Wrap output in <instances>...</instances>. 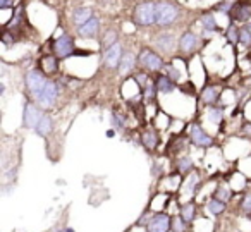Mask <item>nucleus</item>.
Segmentation results:
<instances>
[{"instance_id":"nucleus-1","label":"nucleus","mask_w":251,"mask_h":232,"mask_svg":"<svg viewBox=\"0 0 251 232\" xmlns=\"http://www.w3.org/2000/svg\"><path fill=\"white\" fill-rule=\"evenodd\" d=\"M133 21L138 26H143V28L155 25L157 23V4H153V2H143V4H140L134 9Z\"/></svg>"},{"instance_id":"nucleus-2","label":"nucleus","mask_w":251,"mask_h":232,"mask_svg":"<svg viewBox=\"0 0 251 232\" xmlns=\"http://www.w3.org/2000/svg\"><path fill=\"white\" fill-rule=\"evenodd\" d=\"M45 115V112L42 110L38 103L35 102H25V108H23V126L28 129H36L38 122L42 121V117Z\"/></svg>"},{"instance_id":"nucleus-3","label":"nucleus","mask_w":251,"mask_h":232,"mask_svg":"<svg viewBox=\"0 0 251 232\" xmlns=\"http://www.w3.org/2000/svg\"><path fill=\"white\" fill-rule=\"evenodd\" d=\"M76 52V42L71 35H62L53 42V55L59 57V60L69 59Z\"/></svg>"},{"instance_id":"nucleus-4","label":"nucleus","mask_w":251,"mask_h":232,"mask_svg":"<svg viewBox=\"0 0 251 232\" xmlns=\"http://www.w3.org/2000/svg\"><path fill=\"white\" fill-rule=\"evenodd\" d=\"M25 83H26L28 91L31 93V97L35 98L43 91V88L47 86L49 79H47V74H43L42 71L33 69V71H28V74H26V77H25Z\"/></svg>"},{"instance_id":"nucleus-5","label":"nucleus","mask_w":251,"mask_h":232,"mask_svg":"<svg viewBox=\"0 0 251 232\" xmlns=\"http://www.w3.org/2000/svg\"><path fill=\"white\" fill-rule=\"evenodd\" d=\"M188 136H189V141L195 146H198V148H210V146H213V138L198 124V122L189 124Z\"/></svg>"},{"instance_id":"nucleus-6","label":"nucleus","mask_w":251,"mask_h":232,"mask_svg":"<svg viewBox=\"0 0 251 232\" xmlns=\"http://www.w3.org/2000/svg\"><path fill=\"white\" fill-rule=\"evenodd\" d=\"M57 98H59V84L55 83V81H50L47 83V86L43 88V91L38 95V97H35L33 100H35V103H38L42 108H50L55 105Z\"/></svg>"},{"instance_id":"nucleus-7","label":"nucleus","mask_w":251,"mask_h":232,"mask_svg":"<svg viewBox=\"0 0 251 232\" xmlns=\"http://www.w3.org/2000/svg\"><path fill=\"white\" fill-rule=\"evenodd\" d=\"M138 62H140L147 71H150V73H158V71H162L165 67L162 57H158L157 53L151 52L150 49L141 50L140 55H138Z\"/></svg>"},{"instance_id":"nucleus-8","label":"nucleus","mask_w":251,"mask_h":232,"mask_svg":"<svg viewBox=\"0 0 251 232\" xmlns=\"http://www.w3.org/2000/svg\"><path fill=\"white\" fill-rule=\"evenodd\" d=\"M177 19V9L171 2H158L157 4V25L165 28Z\"/></svg>"},{"instance_id":"nucleus-9","label":"nucleus","mask_w":251,"mask_h":232,"mask_svg":"<svg viewBox=\"0 0 251 232\" xmlns=\"http://www.w3.org/2000/svg\"><path fill=\"white\" fill-rule=\"evenodd\" d=\"M171 222H172V217L165 210L155 211V213L151 215L150 222H148L147 229H148V232H171Z\"/></svg>"},{"instance_id":"nucleus-10","label":"nucleus","mask_w":251,"mask_h":232,"mask_svg":"<svg viewBox=\"0 0 251 232\" xmlns=\"http://www.w3.org/2000/svg\"><path fill=\"white\" fill-rule=\"evenodd\" d=\"M122 55H124V50H122L121 43L112 45L110 49H107L103 52L105 67H108V69H115V67H119V64H121V60H122Z\"/></svg>"},{"instance_id":"nucleus-11","label":"nucleus","mask_w":251,"mask_h":232,"mask_svg":"<svg viewBox=\"0 0 251 232\" xmlns=\"http://www.w3.org/2000/svg\"><path fill=\"white\" fill-rule=\"evenodd\" d=\"M230 12H232L234 21L237 23H248L251 19V5L248 2H237L236 5H232Z\"/></svg>"},{"instance_id":"nucleus-12","label":"nucleus","mask_w":251,"mask_h":232,"mask_svg":"<svg viewBox=\"0 0 251 232\" xmlns=\"http://www.w3.org/2000/svg\"><path fill=\"white\" fill-rule=\"evenodd\" d=\"M134 67H136V55H134L133 52H124L121 64H119V67H117L119 74H121L122 77H126L127 74L133 73Z\"/></svg>"},{"instance_id":"nucleus-13","label":"nucleus","mask_w":251,"mask_h":232,"mask_svg":"<svg viewBox=\"0 0 251 232\" xmlns=\"http://www.w3.org/2000/svg\"><path fill=\"white\" fill-rule=\"evenodd\" d=\"M155 47H157L160 52L169 53L174 50L176 47V38L172 33H160V35L155 38Z\"/></svg>"},{"instance_id":"nucleus-14","label":"nucleus","mask_w":251,"mask_h":232,"mask_svg":"<svg viewBox=\"0 0 251 232\" xmlns=\"http://www.w3.org/2000/svg\"><path fill=\"white\" fill-rule=\"evenodd\" d=\"M201 102L205 105H215L220 98V86L215 84H205V88L201 90Z\"/></svg>"},{"instance_id":"nucleus-15","label":"nucleus","mask_w":251,"mask_h":232,"mask_svg":"<svg viewBox=\"0 0 251 232\" xmlns=\"http://www.w3.org/2000/svg\"><path fill=\"white\" fill-rule=\"evenodd\" d=\"M141 145L147 150H150V152L157 150L158 145H160V136H158V132L155 131V129H147V131L141 134Z\"/></svg>"},{"instance_id":"nucleus-16","label":"nucleus","mask_w":251,"mask_h":232,"mask_svg":"<svg viewBox=\"0 0 251 232\" xmlns=\"http://www.w3.org/2000/svg\"><path fill=\"white\" fill-rule=\"evenodd\" d=\"M196 47H198V36L193 31L182 33L181 38H179V49L182 52H193V50H196Z\"/></svg>"},{"instance_id":"nucleus-17","label":"nucleus","mask_w":251,"mask_h":232,"mask_svg":"<svg viewBox=\"0 0 251 232\" xmlns=\"http://www.w3.org/2000/svg\"><path fill=\"white\" fill-rule=\"evenodd\" d=\"M179 215H181L189 225H193V222L198 217V205H196L195 201H188V203H184L179 208Z\"/></svg>"},{"instance_id":"nucleus-18","label":"nucleus","mask_w":251,"mask_h":232,"mask_svg":"<svg viewBox=\"0 0 251 232\" xmlns=\"http://www.w3.org/2000/svg\"><path fill=\"white\" fill-rule=\"evenodd\" d=\"M100 31V19L91 18L88 23H84L81 28H77V33L84 38H91V36H97V33Z\"/></svg>"},{"instance_id":"nucleus-19","label":"nucleus","mask_w":251,"mask_h":232,"mask_svg":"<svg viewBox=\"0 0 251 232\" xmlns=\"http://www.w3.org/2000/svg\"><path fill=\"white\" fill-rule=\"evenodd\" d=\"M40 66H42L43 74H53L59 69V57L57 55H45L40 60Z\"/></svg>"},{"instance_id":"nucleus-20","label":"nucleus","mask_w":251,"mask_h":232,"mask_svg":"<svg viewBox=\"0 0 251 232\" xmlns=\"http://www.w3.org/2000/svg\"><path fill=\"white\" fill-rule=\"evenodd\" d=\"M155 86H157L158 93H162V95H169V93H172V91L176 90V83L169 76H164V74L157 77V81H155Z\"/></svg>"},{"instance_id":"nucleus-21","label":"nucleus","mask_w":251,"mask_h":232,"mask_svg":"<svg viewBox=\"0 0 251 232\" xmlns=\"http://www.w3.org/2000/svg\"><path fill=\"white\" fill-rule=\"evenodd\" d=\"M91 18H93V12H91V9H88V7H77L73 14V19L77 25V28H81V26H83L84 23L90 21Z\"/></svg>"},{"instance_id":"nucleus-22","label":"nucleus","mask_w":251,"mask_h":232,"mask_svg":"<svg viewBox=\"0 0 251 232\" xmlns=\"http://www.w3.org/2000/svg\"><path fill=\"white\" fill-rule=\"evenodd\" d=\"M177 165H176V169H177L179 174H182V176H186V174H189L191 170H195V162H193L191 156L184 155V156H179L177 158Z\"/></svg>"},{"instance_id":"nucleus-23","label":"nucleus","mask_w":251,"mask_h":232,"mask_svg":"<svg viewBox=\"0 0 251 232\" xmlns=\"http://www.w3.org/2000/svg\"><path fill=\"white\" fill-rule=\"evenodd\" d=\"M206 208H208V211L212 215H215V217H219V215H222V213H226V210H227V203L226 201H220V200H217V198H210L208 200V203H206Z\"/></svg>"},{"instance_id":"nucleus-24","label":"nucleus","mask_w":251,"mask_h":232,"mask_svg":"<svg viewBox=\"0 0 251 232\" xmlns=\"http://www.w3.org/2000/svg\"><path fill=\"white\" fill-rule=\"evenodd\" d=\"M52 129H53L52 117H50L49 114H45V115L42 117V121L38 122V126H36L35 132H36L38 136H47V134H50V132H52Z\"/></svg>"},{"instance_id":"nucleus-25","label":"nucleus","mask_w":251,"mask_h":232,"mask_svg":"<svg viewBox=\"0 0 251 232\" xmlns=\"http://www.w3.org/2000/svg\"><path fill=\"white\" fill-rule=\"evenodd\" d=\"M191 225L181 217V215H172V222H171V232H188V229Z\"/></svg>"},{"instance_id":"nucleus-26","label":"nucleus","mask_w":251,"mask_h":232,"mask_svg":"<svg viewBox=\"0 0 251 232\" xmlns=\"http://www.w3.org/2000/svg\"><path fill=\"white\" fill-rule=\"evenodd\" d=\"M201 25H203V28H205L206 33H213V31L219 29V25H217V21H215V18H213L212 12H205V14L201 16Z\"/></svg>"},{"instance_id":"nucleus-27","label":"nucleus","mask_w":251,"mask_h":232,"mask_svg":"<svg viewBox=\"0 0 251 232\" xmlns=\"http://www.w3.org/2000/svg\"><path fill=\"white\" fill-rule=\"evenodd\" d=\"M206 115H208V119L213 122V124H222L224 122V112L220 107H210Z\"/></svg>"},{"instance_id":"nucleus-28","label":"nucleus","mask_w":251,"mask_h":232,"mask_svg":"<svg viewBox=\"0 0 251 232\" xmlns=\"http://www.w3.org/2000/svg\"><path fill=\"white\" fill-rule=\"evenodd\" d=\"M115 43H119L117 42V31H115V29H108V31L105 33L103 40H101V45H103V49L107 50V49H110L112 45H115Z\"/></svg>"},{"instance_id":"nucleus-29","label":"nucleus","mask_w":251,"mask_h":232,"mask_svg":"<svg viewBox=\"0 0 251 232\" xmlns=\"http://www.w3.org/2000/svg\"><path fill=\"white\" fill-rule=\"evenodd\" d=\"M230 196H232V193L226 186H217V189L213 191V198H217L220 201H226V203L230 200Z\"/></svg>"},{"instance_id":"nucleus-30","label":"nucleus","mask_w":251,"mask_h":232,"mask_svg":"<svg viewBox=\"0 0 251 232\" xmlns=\"http://www.w3.org/2000/svg\"><path fill=\"white\" fill-rule=\"evenodd\" d=\"M112 126H114V129H119V131H124V129H126L124 115H121L117 110L112 112Z\"/></svg>"},{"instance_id":"nucleus-31","label":"nucleus","mask_w":251,"mask_h":232,"mask_svg":"<svg viewBox=\"0 0 251 232\" xmlns=\"http://www.w3.org/2000/svg\"><path fill=\"white\" fill-rule=\"evenodd\" d=\"M239 42L244 43V45H250L251 43V25H248L244 28H241V33H239Z\"/></svg>"},{"instance_id":"nucleus-32","label":"nucleus","mask_w":251,"mask_h":232,"mask_svg":"<svg viewBox=\"0 0 251 232\" xmlns=\"http://www.w3.org/2000/svg\"><path fill=\"white\" fill-rule=\"evenodd\" d=\"M134 81H136L138 86H140L141 90H145V88L150 86V84H151V79L148 77L147 73H138L136 76H134Z\"/></svg>"},{"instance_id":"nucleus-33","label":"nucleus","mask_w":251,"mask_h":232,"mask_svg":"<svg viewBox=\"0 0 251 232\" xmlns=\"http://www.w3.org/2000/svg\"><path fill=\"white\" fill-rule=\"evenodd\" d=\"M239 33H241V29H237L234 25H230L229 26V29H227V40H229L230 43H234L236 45L237 42H239Z\"/></svg>"},{"instance_id":"nucleus-34","label":"nucleus","mask_w":251,"mask_h":232,"mask_svg":"<svg viewBox=\"0 0 251 232\" xmlns=\"http://www.w3.org/2000/svg\"><path fill=\"white\" fill-rule=\"evenodd\" d=\"M164 69H165V73H167V74H165V76L171 77V79L174 81V83H177V81L181 79V74H179V71L176 69V67L172 66V64H165Z\"/></svg>"},{"instance_id":"nucleus-35","label":"nucleus","mask_w":251,"mask_h":232,"mask_svg":"<svg viewBox=\"0 0 251 232\" xmlns=\"http://www.w3.org/2000/svg\"><path fill=\"white\" fill-rule=\"evenodd\" d=\"M241 210L244 215H251V191L244 194V198L241 200Z\"/></svg>"},{"instance_id":"nucleus-36","label":"nucleus","mask_w":251,"mask_h":232,"mask_svg":"<svg viewBox=\"0 0 251 232\" xmlns=\"http://www.w3.org/2000/svg\"><path fill=\"white\" fill-rule=\"evenodd\" d=\"M157 93H158V90H157V86H155V83H151L150 86H147V88H145V90H143L145 100H147V102L155 100V97H157Z\"/></svg>"},{"instance_id":"nucleus-37","label":"nucleus","mask_w":251,"mask_h":232,"mask_svg":"<svg viewBox=\"0 0 251 232\" xmlns=\"http://www.w3.org/2000/svg\"><path fill=\"white\" fill-rule=\"evenodd\" d=\"M12 40H14V35H11V33L5 29L4 33H2V42H4L5 47H11L12 45Z\"/></svg>"},{"instance_id":"nucleus-38","label":"nucleus","mask_w":251,"mask_h":232,"mask_svg":"<svg viewBox=\"0 0 251 232\" xmlns=\"http://www.w3.org/2000/svg\"><path fill=\"white\" fill-rule=\"evenodd\" d=\"M243 134L244 138H248L251 141V122H244L243 124Z\"/></svg>"},{"instance_id":"nucleus-39","label":"nucleus","mask_w":251,"mask_h":232,"mask_svg":"<svg viewBox=\"0 0 251 232\" xmlns=\"http://www.w3.org/2000/svg\"><path fill=\"white\" fill-rule=\"evenodd\" d=\"M14 5V0H0V9H7Z\"/></svg>"},{"instance_id":"nucleus-40","label":"nucleus","mask_w":251,"mask_h":232,"mask_svg":"<svg viewBox=\"0 0 251 232\" xmlns=\"http://www.w3.org/2000/svg\"><path fill=\"white\" fill-rule=\"evenodd\" d=\"M4 93H5V84L0 83V95H4Z\"/></svg>"},{"instance_id":"nucleus-41","label":"nucleus","mask_w":251,"mask_h":232,"mask_svg":"<svg viewBox=\"0 0 251 232\" xmlns=\"http://www.w3.org/2000/svg\"><path fill=\"white\" fill-rule=\"evenodd\" d=\"M66 232H74L73 229H66Z\"/></svg>"}]
</instances>
